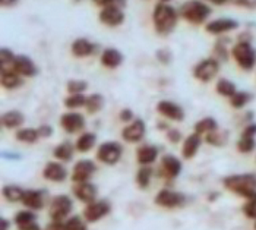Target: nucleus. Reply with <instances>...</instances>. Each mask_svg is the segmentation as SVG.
Segmentation results:
<instances>
[{"mask_svg":"<svg viewBox=\"0 0 256 230\" xmlns=\"http://www.w3.org/2000/svg\"><path fill=\"white\" fill-rule=\"evenodd\" d=\"M222 185L227 191L233 192L242 198L250 199L254 195H256V174L254 173L230 174L222 180Z\"/></svg>","mask_w":256,"mask_h":230,"instance_id":"f257e3e1","label":"nucleus"},{"mask_svg":"<svg viewBox=\"0 0 256 230\" xmlns=\"http://www.w3.org/2000/svg\"><path fill=\"white\" fill-rule=\"evenodd\" d=\"M152 20L158 34L167 36L174 30L178 24V12L166 3H158L154 9Z\"/></svg>","mask_w":256,"mask_h":230,"instance_id":"f03ea898","label":"nucleus"},{"mask_svg":"<svg viewBox=\"0 0 256 230\" xmlns=\"http://www.w3.org/2000/svg\"><path fill=\"white\" fill-rule=\"evenodd\" d=\"M211 14V8L199 0H189L182 5L180 15L192 24H202Z\"/></svg>","mask_w":256,"mask_h":230,"instance_id":"7ed1b4c3","label":"nucleus"},{"mask_svg":"<svg viewBox=\"0 0 256 230\" xmlns=\"http://www.w3.org/2000/svg\"><path fill=\"white\" fill-rule=\"evenodd\" d=\"M232 55L243 71H252L256 65V50L250 43L238 41L232 49Z\"/></svg>","mask_w":256,"mask_h":230,"instance_id":"20e7f679","label":"nucleus"},{"mask_svg":"<svg viewBox=\"0 0 256 230\" xmlns=\"http://www.w3.org/2000/svg\"><path fill=\"white\" fill-rule=\"evenodd\" d=\"M74 210V202L68 195H58L50 204V217L53 221H64V218Z\"/></svg>","mask_w":256,"mask_h":230,"instance_id":"39448f33","label":"nucleus"},{"mask_svg":"<svg viewBox=\"0 0 256 230\" xmlns=\"http://www.w3.org/2000/svg\"><path fill=\"white\" fill-rule=\"evenodd\" d=\"M122 154H123V147L118 142L110 141V142H104L100 145L98 151H97V158L107 166H113L120 161Z\"/></svg>","mask_w":256,"mask_h":230,"instance_id":"423d86ee","label":"nucleus"},{"mask_svg":"<svg viewBox=\"0 0 256 230\" xmlns=\"http://www.w3.org/2000/svg\"><path fill=\"white\" fill-rule=\"evenodd\" d=\"M220 71V63L217 59H204L194 68V77L200 82H210L217 77Z\"/></svg>","mask_w":256,"mask_h":230,"instance_id":"0eeeda50","label":"nucleus"},{"mask_svg":"<svg viewBox=\"0 0 256 230\" xmlns=\"http://www.w3.org/2000/svg\"><path fill=\"white\" fill-rule=\"evenodd\" d=\"M186 202V196L183 193L170 189H162L156 195V204L164 208H178Z\"/></svg>","mask_w":256,"mask_h":230,"instance_id":"6e6552de","label":"nucleus"},{"mask_svg":"<svg viewBox=\"0 0 256 230\" xmlns=\"http://www.w3.org/2000/svg\"><path fill=\"white\" fill-rule=\"evenodd\" d=\"M110 211H112V205L108 201H106V199L94 201V202L88 204L86 208L84 210V218L88 223H96V221L101 220L102 217H106Z\"/></svg>","mask_w":256,"mask_h":230,"instance_id":"1a4fd4ad","label":"nucleus"},{"mask_svg":"<svg viewBox=\"0 0 256 230\" xmlns=\"http://www.w3.org/2000/svg\"><path fill=\"white\" fill-rule=\"evenodd\" d=\"M97 172V164L92 161V160H88V158H84V160H79L76 161V164L74 166V170H72V180L75 183H84V182H88V179Z\"/></svg>","mask_w":256,"mask_h":230,"instance_id":"9d476101","label":"nucleus"},{"mask_svg":"<svg viewBox=\"0 0 256 230\" xmlns=\"http://www.w3.org/2000/svg\"><path fill=\"white\" fill-rule=\"evenodd\" d=\"M256 123L250 122L244 126L243 132L240 135V139L237 141V150L242 154H250L256 147Z\"/></svg>","mask_w":256,"mask_h":230,"instance_id":"9b49d317","label":"nucleus"},{"mask_svg":"<svg viewBox=\"0 0 256 230\" xmlns=\"http://www.w3.org/2000/svg\"><path fill=\"white\" fill-rule=\"evenodd\" d=\"M60 126L68 134H76L85 128V117L76 112L63 113L60 117Z\"/></svg>","mask_w":256,"mask_h":230,"instance_id":"f8f14e48","label":"nucleus"},{"mask_svg":"<svg viewBox=\"0 0 256 230\" xmlns=\"http://www.w3.org/2000/svg\"><path fill=\"white\" fill-rule=\"evenodd\" d=\"M182 172V161L176 155L167 154L161 160V167H160V176L166 179H176Z\"/></svg>","mask_w":256,"mask_h":230,"instance_id":"ddd939ff","label":"nucleus"},{"mask_svg":"<svg viewBox=\"0 0 256 230\" xmlns=\"http://www.w3.org/2000/svg\"><path fill=\"white\" fill-rule=\"evenodd\" d=\"M146 132L145 122L142 119H135L132 123L126 125L122 131V138L128 142H139L144 139Z\"/></svg>","mask_w":256,"mask_h":230,"instance_id":"4468645a","label":"nucleus"},{"mask_svg":"<svg viewBox=\"0 0 256 230\" xmlns=\"http://www.w3.org/2000/svg\"><path fill=\"white\" fill-rule=\"evenodd\" d=\"M157 112L164 117L173 120V122H182L184 119V110L173 101L162 100L157 104Z\"/></svg>","mask_w":256,"mask_h":230,"instance_id":"2eb2a0df","label":"nucleus"},{"mask_svg":"<svg viewBox=\"0 0 256 230\" xmlns=\"http://www.w3.org/2000/svg\"><path fill=\"white\" fill-rule=\"evenodd\" d=\"M74 195L78 198L79 201L85 202V204H91L96 201L97 195H98V189L96 185L90 183V182H84V183H76L74 186Z\"/></svg>","mask_w":256,"mask_h":230,"instance_id":"dca6fc26","label":"nucleus"},{"mask_svg":"<svg viewBox=\"0 0 256 230\" xmlns=\"http://www.w3.org/2000/svg\"><path fill=\"white\" fill-rule=\"evenodd\" d=\"M14 71L16 74H20L22 77H36L38 74V69L36 66V63L25 55H20L15 59V63H14Z\"/></svg>","mask_w":256,"mask_h":230,"instance_id":"f3484780","label":"nucleus"},{"mask_svg":"<svg viewBox=\"0 0 256 230\" xmlns=\"http://www.w3.org/2000/svg\"><path fill=\"white\" fill-rule=\"evenodd\" d=\"M100 21L104 25L108 27H118L120 24H123L124 21V14L122 9L118 8H113V6H107L100 12Z\"/></svg>","mask_w":256,"mask_h":230,"instance_id":"a211bd4d","label":"nucleus"},{"mask_svg":"<svg viewBox=\"0 0 256 230\" xmlns=\"http://www.w3.org/2000/svg\"><path fill=\"white\" fill-rule=\"evenodd\" d=\"M42 177L47 179V180H50V182L59 183V182L66 180V177H68V170H66V167H64L63 164L54 163V161H50V163H47V166H46L44 170H42Z\"/></svg>","mask_w":256,"mask_h":230,"instance_id":"6ab92c4d","label":"nucleus"},{"mask_svg":"<svg viewBox=\"0 0 256 230\" xmlns=\"http://www.w3.org/2000/svg\"><path fill=\"white\" fill-rule=\"evenodd\" d=\"M238 27V22L236 20H232V18H220V20L211 21L208 25H206V31L210 34H224L227 31H232V30H236Z\"/></svg>","mask_w":256,"mask_h":230,"instance_id":"aec40b11","label":"nucleus"},{"mask_svg":"<svg viewBox=\"0 0 256 230\" xmlns=\"http://www.w3.org/2000/svg\"><path fill=\"white\" fill-rule=\"evenodd\" d=\"M20 202L31 210H41L44 205V193L42 191H37V189H28L24 192Z\"/></svg>","mask_w":256,"mask_h":230,"instance_id":"412c9836","label":"nucleus"},{"mask_svg":"<svg viewBox=\"0 0 256 230\" xmlns=\"http://www.w3.org/2000/svg\"><path fill=\"white\" fill-rule=\"evenodd\" d=\"M202 144V138L200 135L198 134H190L186 139H184V144H183V148H182V155L184 160H190L196 155L198 150Z\"/></svg>","mask_w":256,"mask_h":230,"instance_id":"4be33fe9","label":"nucleus"},{"mask_svg":"<svg viewBox=\"0 0 256 230\" xmlns=\"http://www.w3.org/2000/svg\"><path fill=\"white\" fill-rule=\"evenodd\" d=\"M97 46L92 44L91 41H88L86 39H76L72 43V55L75 58H86L94 55Z\"/></svg>","mask_w":256,"mask_h":230,"instance_id":"5701e85b","label":"nucleus"},{"mask_svg":"<svg viewBox=\"0 0 256 230\" xmlns=\"http://www.w3.org/2000/svg\"><path fill=\"white\" fill-rule=\"evenodd\" d=\"M157 157L158 148L156 145H151V144L139 147L138 151H136V160H138L139 164H142V166H148V164L154 163L157 160Z\"/></svg>","mask_w":256,"mask_h":230,"instance_id":"b1692460","label":"nucleus"},{"mask_svg":"<svg viewBox=\"0 0 256 230\" xmlns=\"http://www.w3.org/2000/svg\"><path fill=\"white\" fill-rule=\"evenodd\" d=\"M101 63L108 69H116L123 63V55L118 49H106L101 55Z\"/></svg>","mask_w":256,"mask_h":230,"instance_id":"393cba45","label":"nucleus"},{"mask_svg":"<svg viewBox=\"0 0 256 230\" xmlns=\"http://www.w3.org/2000/svg\"><path fill=\"white\" fill-rule=\"evenodd\" d=\"M0 82L3 85V88L6 90H15L20 88L22 85V79H20V74H16L14 69L9 71H0Z\"/></svg>","mask_w":256,"mask_h":230,"instance_id":"a878e982","label":"nucleus"},{"mask_svg":"<svg viewBox=\"0 0 256 230\" xmlns=\"http://www.w3.org/2000/svg\"><path fill=\"white\" fill-rule=\"evenodd\" d=\"M25 122V117L24 115L18 112V110H9L6 113L2 115V125L6 128V129H15V128H20V125Z\"/></svg>","mask_w":256,"mask_h":230,"instance_id":"bb28decb","label":"nucleus"},{"mask_svg":"<svg viewBox=\"0 0 256 230\" xmlns=\"http://www.w3.org/2000/svg\"><path fill=\"white\" fill-rule=\"evenodd\" d=\"M97 142V135L92 132H85L79 136L75 144V148L78 150L79 153H88Z\"/></svg>","mask_w":256,"mask_h":230,"instance_id":"cd10ccee","label":"nucleus"},{"mask_svg":"<svg viewBox=\"0 0 256 230\" xmlns=\"http://www.w3.org/2000/svg\"><path fill=\"white\" fill-rule=\"evenodd\" d=\"M194 128H195V134L198 135H208L211 134V132H214V131H217V129H220L217 120L214 117H204V119H200L199 122L195 123Z\"/></svg>","mask_w":256,"mask_h":230,"instance_id":"c85d7f7f","label":"nucleus"},{"mask_svg":"<svg viewBox=\"0 0 256 230\" xmlns=\"http://www.w3.org/2000/svg\"><path fill=\"white\" fill-rule=\"evenodd\" d=\"M74 153H75V147H74L69 141L62 142V144H59V145L53 150V155H54L58 160H60V161H69V160H72Z\"/></svg>","mask_w":256,"mask_h":230,"instance_id":"c756f323","label":"nucleus"},{"mask_svg":"<svg viewBox=\"0 0 256 230\" xmlns=\"http://www.w3.org/2000/svg\"><path fill=\"white\" fill-rule=\"evenodd\" d=\"M85 107H86V112L90 115H96L104 107V98L101 94H91L90 97H86Z\"/></svg>","mask_w":256,"mask_h":230,"instance_id":"7c9ffc66","label":"nucleus"},{"mask_svg":"<svg viewBox=\"0 0 256 230\" xmlns=\"http://www.w3.org/2000/svg\"><path fill=\"white\" fill-rule=\"evenodd\" d=\"M216 90H217V93L220 94V96L228 97V98H232V97L234 96V94L237 93L236 85H234L232 81L226 79V78H222V79H220V81H218Z\"/></svg>","mask_w":256,"mask_h":230,"instance_id":"2f4dec72","label":"nucleus"},{"mask_svg":"<svg viewBox=\"0 0 256 230\" xmlns=\"http://www.w3.org/2000/svg\"><path fill=\"white\" fill-rule=\"evenodd\" d=\"M16 56L14 55V52L10 49L3 47L0 50V71H9L14 69V63H15Z\"/></svg>","mask_w":256,"mask_h":230,"instance_id":"473e14b6","label":"nucleus"},{"mask_svg":"<svg viewBox=\"0 0 256 230\" xmlns=\"http://www.w3.org/2000/svg\"><path fill=\"white\" fill-rule=\"evenodd\" d=\"M254 96L248 91H237L234 96L230 98V104L233 109H243L246 104L252 101Z\"/></svg>","mask_w":256,"mask_h":230,"instance_id":"72a5a7b5","label":"nucleus"},{"mask_svg":"<svg viewBox=\"0 0 256 230\" xmlns=\"http://www.w3.org/2000/svg\"><path fill=\"white\" fill-rule=\"evenodd\" d=\"M16 139L20 142H25V144H36L38 141L40 135L37 129H32V128H25V129H20L16 132Z\"/></svg>","mask_w":256,"mask_h":230,"instance_id":"f704fd0d","label":"nucleus"},{"mask_svg":"<svg viewBox=\"0 0 256 230\" xmlns=\"http://www.w3.org/2000/svg\"><path fill=\"white\" fill-rule=\"evenodd\" d=\"M24 192L20 189V186L16 185H6L3 188V196L9 201V202H18V201H22V196H24Z\"/></svg>","mask_w":256,"mask_h":230,"instance_id":"c9c22d12","label":"nucleus"},{"mask_svg":"<svg viewBox=\"0 0 256 230\" xmlns=\"http://www.w3.org/2000/svg\"><path fill=\"white\" fill-rule=\"evenodd\" d=\"M227 138H228V134H227L226 131L217 129V131H214V132L206 135L205 141H206L210 145H212V147H222V145H226Z\"/></svg>","mask_w":256,"mask_h":230,"instance_id":"e433bc0d","label":"nucleus"},{"mask_svg":"<svg viewBox=\"0 0 256 230\" xmlns=\"http://www.w3.org/2000/svg\"><path fill=\"white\" fill-rule=\"evenodd\" d=\"M151 177H152V170L151 167H146V166H142L136 173V183L139 185V188L145 189L150 182H151Z\"/></svg>","mask_w":256,"mask_h":230,"instance_id":"4c0bfd02","label":"nucleus"},{"mask_svg":"<svg viewBox=\"0 0 256 230\" xmlns=\"http://www.w3.org/2000/svg\"><path fill=\"white\" fill-rule=\"evenodd\" d=\"M63 103H64V106L68 109H79V107L86 104V97L84 94H70V96L64 98Z\"/></svg>","mask_w":256,"mask_h":230,"instance_id":"58836bf2","label":"nucleus"},{"mask_svg":"<svg viewBox=\"0 0 256 230\" xmlns=\"http://www.w3.org/2000/svg\"><path fill=\"white\" fill-rule=\"evenodd\" d=\"M37 220V215L32 212V211H20L15 214V223L16 226H25V224H30V223H34Z\"/></svg>","mask_w":256,"mask_h":230,"instance_id":"ea45409f","label":"nucleus"},{"mask_svg":"<svg viewBox=\"0 0 256 230\" xmlns=\"http://www.w3.org/2000/svg\"><path fill=\"white\" fill-rule=\"evenodd\" d=\"M66 88L70 94H82L88 88V84L86 81H82V79H72L68 82Z\"/></svg>","mask_w":256,"mask_h":230,"instance_id":"a19ab883","label":"nucleus"},{"mask_svg":"<svg viewBox=\"0 0 256 230\" xmlns=\"http://www.w3.org/2000/svg\"><path fill=\"white\" fill-rule=\"evenodd\" d=\"M64 223H66V227H68V230H88L86 224H85V221H84L79 215H74V217L68 218Z\"/></svg>","mask_w":256,"mask_h":230,"instance_id":"79ce46f5","label":"nucleus"},{"mask_svg":"<svg viewBox=\"0 0 256 230\" xmlns=\"http://www.w3.org/2000/svg\"><path fill=\"white\" fill-rule=\"evenodd\" d=\"M243 214L248 217V218H252L256 220V195H254L250 199L246 201V204L243 205Z\"/></svg>","mask_w":256,"mask_h":230,"instance_id":"37998d69","label":"nucleus"},{"mask_svg":"<svg viewBox=\"0 0 256 230\" xmlns=\"http://www.w3.org/2000/svg\"><path fill=\"white\" fill-rule=\"evenodd\" d=\"M230 43V39H220L216 43V53H217L220 59L222 60H227L228 58V50H227V44Z\"/></svg>","mask_w":256,"mask_h":230,"instance_id":"c03bdc74","label":"nucleus"},{"mask_svg":"<svg viewBox=\"0 0 256 230\" xmlns=\"http://www.w3.org/2000/svg\"><path fill=\"white\" fill-rule=\"evenodd\" d=\"M94 2H96L97 5H100V6H104V8L113 6V8L122 9V8L126 6V0H94Z\"/></svg>","mask_w":256,"mask_h":230,"instance_id":"a18cd8bd","label":"nucleus"},{"mask_svg":"<svg viewBox=\"0 0 256 230\" xmlns=\"http://www.w3.org/2000/svg\"><path fill=\"white\" fill-rule=\"evenodd\" d=\"M167 139H168V142H172V144H178V141L182 139V132L178 131V129H168L167 131Z\"/></svg>","mask_w":256,"mask_h":230,"instance_id":"49530a36","label":"nucleus"},{"mask_svg":"<svg viewBox=\"0 0 256 230\" xmlns=\"http://www.w3.org/2000/svg\"><path fill=\"white\" fill-rule=\"evenodd\" d=\"M157 59H158V62H161V63L167 65V63H170V60H172V53H170L168 50H166V49L158 50Z\"/></svg>","mask_w":256,"mask_h":230,"instance_id":"de8ad7c7","label":"nucleus"},{"mask_svg":"<svg viewBox=\"0 0 256 230\" xmlns=\"http://www.w3.org/2000/svg\"><path fill=\"white\" fill-rule=\"evenodd\" d=\"M37 131H38L40 138H44V139L46 138H50L53 135V128L50 125H41Z\"/></svg>","mask_w":256,"mask_h":230,"instance_id":"09e8293b","label":"nucleus"},{"mask_svg":"<svg viewBox=\"0 0 256 230\" xmlns=\"http://www.w3.org/2000/svg\"><path fill=\"white\" fill-rule=\"evenodd\" d=\"M2 158L9 160V161H18V160H20V154L14 153V151H3L2 153Z\"/></svg>","mask_w":256,"mask_h":230,"instance_id":"8fccbe9b","label":"nucleus"},{"mask_svg":"<svg viewBox=\"0 0 256 230\" xmlns=\"http://www.w3.org/2000/svg\"><path fill=\"white\" fill-rule=\"evenodd\" d=\"M118 116H120V120L122 122H130L134 119V112L130 109H123Z\"/></svg>","mask_w":256,"mask_h":230,"instance_id":"3c124183","label":"nucleus"},{"mask_svg":"<svg viewBox=\"0 0 256 230\" xmlns=\"http://www.w3.org/2000/svg\"><path fill=\"white\" fill-rule=\"evenodd\" d=\"M48 230H68L64 221H52V224L48 226Z\"/></svg>","mask_w":256,"mask_h":230,"instance_id":"603ef678","label":"nucleus"},{"mask_svg":"<svg viewBox=\"0 0 256 230\" xmlns=\"http://www.w3.org/2000/svg\"><path fill=\"white\" fill-rule=\"evenodd\" d=\"M18 230H41V229H40V226L37 224V221H34V223L25 224V226H20Z\"/></svg>","mask_w":256,"mask_h":230,"instance_id":"864d4df0","label":"nucleus"},{"mask_svg":"<svg viewBox=\"0 0 256 230\" xmlns=\"http://www.w3.org/2000/svg\"><path fill=\"white\" fill-rule=\"evenodd\" d=\"M0 3H2V6H3V8H8V6H14V5H16V3H18V0H0Z\"/></svg>","mask_w":256,"mask_h":230,"instance_id":"5fc2aeb1","label":"nucleus"},{"mask_svg":"<svg viewBox=\"0 0 256 230\" xmlns=\"http://www.w3.org/2000/svg\"><path fill=\"white\" fill-rule=\"evenodd\" d=\"M0 223H2V230H8L9 229V226H10L9 221H8L6 218H3V217L0 218Z\"/></svg>","mask_w":256,"mask_h":230,"instance_id":"6e6d98bb","label":"nucleus"},{"mask_svg":"<svg viewBox=\"0 0 256 230\" xmlns=\"http://www.w3.org/2000/svg\"><path fill=\"white\" fill-rule=\"evenodd\" d=\"M158 129H162L164 131V129H167V125L166 123H158Z\"/></svg>","mask_w":256,"mask_h":230,"instance_id":"4d7b16f0","label":"nucleus"},{"mask_svg":"<svg viewBox=\"0 0 256 230\" xmlns=\"http://www.w3.org/2000/svg\"><path fill=\"white\" fill-rule=\"evenodd\" d=\"M210 2H212V3H217V5H222V3H226L227 0H210Z\"/></svg>","mask_w":256,"mask_h":230,"instance_id":"13d9d810","label":"nucleus"},{"mask_svg":"<svg viewBox=\"0 0 256 230\" xmlns=\"http://www.w3.org/2000/svg\"><path fill=\"white\" fill-rule=\"evenodd\" d=\"M166 2H170V0H161V3H166Z\"/></svg>","mask_w":256,"mask_h":230,"instance_id":"bf43d9fd","label":"nucleus"},{"mask_svg":"<svg viewBox=\"0 0 256 230\" xmlns=\"http://www.w3.org/2000/svg\"><path fill=\"white\" fill-rule=\"evenodd\" d=\"M254 229L256 230V220H255V224H254Z\"/></svg>","mask_w":256,"mask_h":230,"instance_id":"052dcab7","label":"nucleus"}]
</instances>
